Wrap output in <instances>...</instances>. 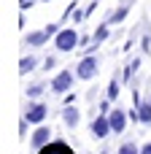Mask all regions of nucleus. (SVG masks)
I'll list each match as a JSON object with an SVG mask.
<instances>
[{
  "instance_id": "18",
  "label": "nucleus",
  "mask_w": 151,
  "mask_h": 154,
  "mask_svg": "<svg viewBox=\"0 0 151 154\" xmlns=\"http://www.w3.org/2000/svg\"><path fill=\"white\" fill-rule=\"evenodd\" d=\"M54 65H57V57H46L43 60V70H51Z\"/></svg>"
},
{
  "instance_id": "6",
  "label": "nucleus",
  "mask_w": 151,
  "mask_h": 154,
  "mask_svg": "<svg viewBox=\"0 0 151 154\" xmlns=\"http://www.w3.org/2000/svg\"><path fill=\"white\" fill-rule=\"evenodd\" d=\"M49 141H51V127H43V125H41V127L32 133V141H30V143H32V149L41 152L43 146H49Z\"/></svg>"
},
{
  "instance_id": "9",
  "label": "nucleus",
  "mask_w": 151,
  "mask_h": 154,
  "mask_svg": "<svg viewBox=\"0 0 151 154\" xmlns=\"http://www.w3.org/2000/svg\"><path fill=\"white\" fill-rule=\"evenodd\" d=\"M78 119H81V116H78V108H73V103H68L65 111H62V122H65L68 127H76Z\"/></svg>"
},
{
  "instance_id": "14",
  "label": "nucleus",
  "mask_w": 151,
  "mask_h": 154,
  "mask_svg": "<svg viewBox=\"0 0 151 154\" xmlns=\"http://www.w3.org/2000/svg\"><path fill=\"white\" fill-rule=\"evenodd\" d=\"M138 114H140V122L151 125V100H149V103H140V106H138Z\"/></svg>"
},
{
  "instance_id": "16",
  "label": "nucleus",
  "mask_w": 151,
  "mask_h": 154,
  "mask_svg": "<svg viewBox=\"0 0 151 154\" xmlns=\"http://www.w3.org/2000/svg\"><path fill=\"white\" fill-rule=\"evenodd\" d=\"M41 95H43V84H32V87L27 89V97H32V100L41 97Z\"/></svg>"
},
{
  "instance_id": "12",
  "label": "nucleus",
  "mask_w": 151,
  "mask_h": 154,
  "mask_svg": "<svg viewBox=\"0 0 151 154\" xmlns=\"http://www.w3.org/2000/svg\"><path fill=\"white\" fill-rule=\"evenodd\" d=\"M35 65H38V60H35V57H22V60H19V73L24 76V73H30Z\"/></svg>"
},
{
  "instance_id": "4",
  "label": "nucleus",
  "mask_w": 151,
  "mask_h": 154,
  "mask_svg": "<svg viewBox=\"0 0 151 154\" xmlns=\"http://www.w3.org/2000/svg\"><path fill=\"white\" fill-rule=\"evenodd\" d=\"M76 76L84 79V81L95 79V76H97V60H95V57H84V60L78 62V68H76Z\"/></svg>"
},
{
  "instance_id": "15",
  "label": "nucleus",
  "mask_w": 151,
  "mask_h": 154,
  "mask_svg": "<svg viewBox=\"0 0 151 154\" xmlns=\"http://www.w3.org/2000/svg\"><path fill=\"white\" fill-rule=\"evenodd\" d=\"M116 97H119V81L111 79V84H108V100H116Z\"/></svg>"
},
{
  "instance_id": "10",
  "label": "nucleus",
  "mask_w": 151,
  "mask_h": 154,
  "mask_svg": "<svg viewBox=\"0 0 151 154\" xmlns=\"http://www.w3.org/2000/svg\"><path fill=\"white\" fill-rule=\"evenodd\" d=\"M127 11H130V0H127V3H124V5H122L119 11H113V14L108 16V24H119V22H122V19L127 16Z\"/></svg>"
},
{
  "instance_id": "11",
  "label": "nucleus",
  "mask_w": 151,
  "mask_h": 154,
  "mask_svg": "<svg viewBox=\"0 0 151 154\" xmlns=\"http://www.w3.org/2000/svg\"><path fill=\"white\" fill-rule=\"evenodd\" d=\"M105 38H108V24H103V27H100V30L95 32V38H92V46H89V51H95V49H97V46H100V43H103Z\"/></svg>"
},
{
  "instance_id": "2",
  "label": "nucleus",
  "mask_w": 151,
  "mask_h": 154,
  "mask_svg": "<svg viewBox=\"0 0 151 154\" xmlns=\"http://www.w3.org/2000/svg\"><path fill=\"white\" fill-rule=\"evenodd\" d=\"M73 79H76V73H70V70H59V73L51 79V92L65 95V92L73 87Z\"/></svg>"
},
{
  "instance_id": "21",
  "label": "nucleus",
  "mask_w": 151,
  "mask_h": 154,
  "mask_svg": "<svg viewBox=\"0 0 151 154\" xmlns=\"http://www.w3.org/2000/svg\"><path fill=\"white\" fill-rule=\"evenodd\" d=\"M140 154H151V143H146V146H143V152Z\"/></svg>"
},
{
  "instance_id": "17",
  "label": "nucleus",
  "mask_w": 151,
  "mask_h": 154,
  "mask_svg": "<svg viewBox=\"0 0 151 154\" xmlns=\"http://www.w3.org/2000/svg\"><path fill=\"white\" fill-rule=\"evenodd\" d=\"M119 154H138V149H135V143H122Z\"/></svg>"
},
{
  "instance_id": "5",
  "label": "nucleus",
  "mask_w": 151,
  "mask_h": 154,
  "mask_svg": "<svg viewBox=\"0 0 151 154\" xmlns=\"http://www.w3.org/2000/svg\"><path fill=\"white\" fill-rule=\"evenodd\" d=\"M89 130H92V135H95V138H105L113 127H111V119H108V116H97V119L89 125Z\"/></svg>"
},
{
  "instance_id": "19",
  "label": "nucleus",
  "mask_w": 151,
  "mask_h": 154,
  "mask_svg": "<svg viewBox=\"0 0 151 154\" xmlns=\"http://www.w3.org/2000/svg\"><path fill=\"white\" fill-rule=\"evenodd\" d=\"M73 22H84V11H76L73 14Z\"/></svg>"
},
{
  "instance_id": "1",
  "label": "nucleus",
  "mask_w": 151,
  "mask_h": 154,
  "mask_svg": "<svg viewBox=\"0 0 151 154\" xmlns=\"http://www.w3.org/2000/svg\"><path fill=\"white\" fill-rule=\"evenodd\" d=\"M78 43H81V38L76 35V30H59V32L54 35V46H57V51H73Z\"/></svg>"
},
{
  "instance_id": "20",
  "label": "nucleus",
  "mask_w": 151,
  "mask_h": 154,
  "mask_svg": "<svg viewBox=\"0 0 151 154\" xmlns=\"http://www.w3.org/2000/svg\"><path fill=\"white\" fill-rule=\"evenodd\" d=\"M32 3H35V0H19V5H22V8H30Z\"/></svg>"
},
{
  "instance_id": "3",
  "label": "nucleus",
  "mask_w": 151,
  "mask_h": 154,
  "mask_svg": "<svg viewBox=\"0 0 151 154\" xmlns=\"http://www.w3.org/2000/svg\"><path fill=\"white\" fill-rule=\"evenodd\" d=\"M46 116H49V106H43V103H27L24 119H27L30 125H41Z\"/></svg>"
},
{
  "instance_id": "13",
  "label": "nucleus",
  "mask_w": 151,
  "mask_h": 154,
  "mask_svg": "<svg viewBox=\"0 0 151 154\" xmlns=\"http://www.w3.org/2000/svg\"><path fill=\"white\" fill-rule=\"evenodd\" d=\"M41 154H73V152H70L65 143H54V146H43Z\"/></svg>"
},
{
  "instance_id": "7",
  "label": "nucleus",
  "mask_w": 151,
  "mask_h": 154,
  "mask_svg": "<svg viewBox=\"0 0 151 154\" xmlns=\"http://www.w3.org/2000/svg\"><path fill=\"white\" fill-rule=\"evenodd\" d=\"M108 119H111V127H113V133H124L127 114H124L122 108H113V114H108Z\"/></svg>"
},
{
  "instance_id": "8",
  "label": "nucleus",
  "mask_w": 151,
  "mask_h": 154,
  "mask_svg": "<svg viewBox=\"0 0 151 154\" xmlns=\"http://www.w3.org/2000/svg\"><path fill=\"white\" fill-rule=\"evenodd\" d=\"M49 32L46 30H38V32H27L24 35V43H30V46H43V43H49Z\"/></svg>"
}]
</instances>
